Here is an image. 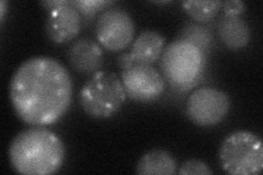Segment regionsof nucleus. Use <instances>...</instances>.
Segmentation results:
<instances>
[{"instance_id":"f257e3e1","label":"nucleus","mask_w":263,"mask_h":175,"mask_svg":"<svg viewBox=\"0 0 263 175\" xmlns=\"http://www.w3.org/2000/svg\"><path fill=\"white\" fill-rule=\"evenodd\" d=\"M70 73L59 61L35 56L24 61L10 81V101L18 118L31 126L60 121L72 99Z\"/></svg>"},{"instance_id":"f03ea898","label":"nucleus","mask_w":263,"mask_h":175,"mask_svg":"<svg viewBox=\"0 0 263 175\" xmlns=\"http://www.w3.org/2000/svg\"><path fill=\"white\" fill-rule=\"evenodd\" d=\"M12 169L23 175H51L59 172L65 160L62 139L43 126L22 130L9 147Z\"/></svg>"},{"instance_id":"7ed1b4c3","label":"nucleus","mask_w":263,"mask_h":175,"mask_svg":"<svg viewBox=\"0 0 263 175\" xmlns=\"http://www.w3.org/2000/svg\"><path fill=\"white\" fill-rule=\"evenodd\" d=\"M121 78L111 71L99 70L90 77L79 92V104L90 118L109 119L126 101Z\"/></svg>"},{"instance_id":"20e7f679","label":"nucleus","mask_w":263,"mask_h":175,"mask_svg":"<svg viewBox=\"0 0 263 175\" xmlns=\"http://www.w3.org/2000/svg\"><path fill=\"white\" fill-rule=\"evenodd\" d=\"M219 164L233 175H258L263 169L262 139L249 130L228 135L218 150Z\"/></svg>"},{"instance_id":"39448f33","label":"nucleus","mask_w":263,"mask_h":175,"mask_svg":"<svg viewBox=\"0 0 263 175\" xmlns=\"http://www.w3.org/2000/svg\"><path fill=\"white\" fill-rule=\"evenodd\" d=\"M160 57L163 78L172 86L190 85L199 78L203 69L202 49L184 38L171 42Z\"/></svg>"},{"instance_id":"423d86ee","label":"nucleus","mask_w":263,"mask_h":175,"mask_svg":"<svg viewBox=\"0 0 263 175\" xmlns=\"http://www.w3.org/2000/svg\"><path fill=\"white\" fill-rule=\"evenodd\" d=\"M232 101L224 91L204 87L194 90L186 101V115L194 125L210 127L223 122Z\"/></svg>"},{"instance_id":"0eeeda50","label":"nucleus","mask_w":263,"mask_h":175,"mask_svg":"<svg viewBox=\"0 0 263 175\" xmlns=\"http://www.w3.org/2000/svg\"><path fill=\"white\" fill-rule=\"evenodd\" d=\"M135 22L132 15L120 8L105 9L98 16L96 35L106 51L121 52L134 41Z\"/></svg>"},{"instance_id":"6e6552de","label":"nucleus","mask_w":263,"mask_h":175,"mask_svg":"<svg viewBox=\"0 0 263 175\" xmlns=\"http://www.w3.org/2000/svg\"><path fill=\"white\" fill-rule=\"evenodd\" d=\"M121 80L127 96L138 103L157 101L166 90V80L149 64H132L121 70Z\"/></svg>"},{"instance_id":"1a4fd4ad","label":"nucleus","mask_w":263,"mask_h":175,"mask_svg":"<svg viewBox=\"0 0 263 175\" xmlns=\"http://www.w3.org/2000/svg\"><path fill=\"white\" fill-rule=\"evenodd\" d=\"M41 5L48 10L45 31L53 43L65 44L77 37L81 30V16L70 5V0L42 2Z\"/></svg>"},{"instance_id":"9d476101","label":"nucleus","mask_w":263,"mask_h":175,"mask_svg":"<svg viewBox=\"0 0 263 175\" xmlns=\"http://www.w3.org/2000/svg\"><path fill=\"white\" fill-rule=\"evenodd\" d=\"M166 45V40L158 31H143L132 43L130 52L122 54L118 57V65L122 69H125L132 64L141 63L153 65L157 62Z\"/></svg>"},{"instance_id":"9b49d317","label":"nucleus","mask_w":263,"mask_h":175,"mask_svg":"<svg viewBox=\"0 0 263 175\" xmlns=\"http://www.w3.org/2000/svg\"><path fill=\"white\" fill-rule=\"evenodd\" d=\"M70 67L82 74H93L102 67L103 49L91 38H79L70 45L67 53Z\"/></svg>"},{"instance_id":"f8f14e48","label":"nucleus","mask_w":263,"mask_h":175,"mask_svg":"<svg viewBox=\"0 0 263 175\" xmlns=\"http://www.w3.org/2000/svg\"><path fill=\"white\" fill-rule=\"evenodd\" d=\"M218 35L226 47L240 49L248 45L251 32L248 23L240 16L224 14L218 22Z\"/></svg>"},{"instance_id":"ddd939ff","label":"nucleus","mask_w":263,"mask_h":175,"mask_svg":"<svg viewBox=\"0 0 263 175\" xmlns=\"http://www.w3.org/2000/svg\"><path fill=\"white\" fill-rule=\"evenodd\" d=\"M177 169L176 158L163 149H153L146 152L136 164V173L139 175H175Z\"/></svg>"},{"instance_id":"4468645a","label":"nucleus","mask_w":263,"mask_h":175,"mask_svg":"<svg viewBox=\"0 0 263 175\" xmlns=\"http://www.w3.org/2000/svg\"><path fill=\"white\" fill-rule=\"evenodd\" d=\"M183 10L197 22H209L217 15L223 7L219 0H186L182 3Z\"/></svg>"},{"instance_id":"2eb2a0df","label":"nucleus","mask_w":263,"mask_h":175,"mask_svg":"<svg viewBox=\"0 0 263 175\" xmlns=\"http://www.w3.org/2000/svg\"><path fill=\"white\" fill-rule=\"evenodd\" d=\"M113 4V2H104V0H75L70 2V5L75 7L79 13L91 16L100 10Z\"/></svg>"},{"instance_id":"dca6fc26","label":"nucleus","mask_w":263,"mask_h":175,"mask_svg":"<svg viewBox=\"0 0 263 175\" xmlns=\"http://www.w3.org/2000/svg\"><path fill=\"white\" fill-rule=\"evenodd\" d=\"M177 173L180 175H211L214 172L204 161L190 159L181 164Z\"/></svg>"},{"instance_id":"f3484780","label":"nucleus","mask_w":263,"mask_h":175,"mask_svg":"<svg viewBox=\"0 0 263 175\" xmlns=\"http://www.w3.org/2000/svg\"><path fill=\"white\" fill-rule=\"evenodd\" d=\"M224 14L225 15H233L239 16L241 13L246 11V5L241 0H230V2L223 3Z\"/></svg>"},{"instance_id":"a211bd4d","label":"nucleus","mask_w":263,"mask_h":175,"mask_svg":"<svg viewBox=\"0 0 263 175\" xmlns=\"http://www.w3.org/2000/svg\"><path fill=\"white\" fill-rule=\"evenodd\" d=\"M6 11H7V3L2 2L0 3V21H2V23L5 21Z\"/></svg>"}]
</instances>
